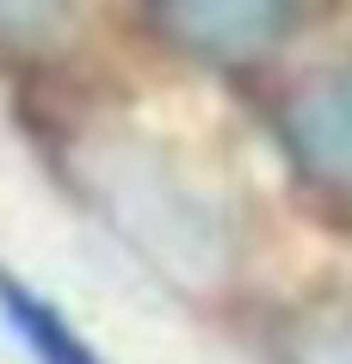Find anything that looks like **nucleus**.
Here are the masks:
<instances>
[{
	"label": "nucleus",
	"mask_w": 352,
	"mask_h": 364,
	"mask_svg": "<svg viewBox=\"0 0 352 364\" xmlns=\"http://www.w3.org/2000/svg\"><path fill=\"white\" fill-rule=\"evenodd\" d=\"M278 364H352V309H309L278 333Z\"/></svg>",
	"instance_id": "3"
},
{
	"label": "nucleus",
	"mask_w": 352,
	"mask_h": 364,
	"mask_svg": "<svg viewBox=\"0 0 352 364\" xmlns=\"http://www.w3.org/2000/svg\"><path fill=\"white\" fill-rule=\"evenodd\" d=\"M161 38L204 62H254L297 25V0H149Z\"/></svg>",
	"instance_id": "1"
},
{
	"label": "nucleus",
	"mask_w": 352,
	"mask_h": 364,
	"mask_svg": "<svg viewBox=\"0 0 352 364\" xmlns=\"http://www.w3.org/2000/svg\"><path fill=\"white\" fill-rule=\"evenodd\" d=\"M0 315H6V327L19 333V346L38 364H105L93 352V340H80L43 290H31L25 278H13L6 266H0Z\"/></svg>",
	"instance_id": "2"
},
{
	"label": "nucleus",
	"mask_w": 352,
	"mask_h": 364,
	"mask_svg": "<svg viewBox=\"0 0 352 364\" xmlns=\"http://www.w3.org/2000/svg\"><path fill=\"white\" fill-rule=\"evenodd\" d=\"M346 80H352V68H346Z\"/></svg>",
	"instance_id": "5"
},
{
	"label": "nucleus",
	"mask_w": 352,
	"mask_h": 364,
	"mask_svg": "<svg viewBox=\"0 0 352 364\" xmlns=\"http://www.w3.org/2000/svg\"><path fill=\"white\" fill-rule=\"evenodd\" d=\"M68 13H75V0H0V38L38 50L68 25Z\"/></svg>",
	"instance_id": "4"
}]
</instances>
